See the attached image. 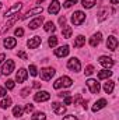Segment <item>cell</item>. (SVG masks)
Wrapping results in <instances>:
<instances>
[{
  "instance_id": "cell-36",
  "label": "cell",
  "mask_w": 119,
  "mask_h": 120,
  "mask_svg": "<svg viewBox=\"0 0 119 120\" xmlns=\"http://www.w3.org/2000/svg\"><path fill=\"white\" fill-rule=\"evenodd\" d=\"M76 3H77V0H67V1H64L63 6H64L66 8H69V7H71L73 4H76Z\"/></svg>"
},
{
  "instance_id": "cell-21",
  "label": "cell",
  "mask_w": 119,
  "mask_h": 120,
  "mask_svg": "<svg viewBox=\"0 0 119 120\" xmlns=\"http://www.w3.org/2000/svg\"><path fill=\"white\" fill-rule=\"evenodd\" d=\"M20 18H21V17H20V14H16V15H14V17H13V18H11V20H10V21H8L7 24H6V27L3 28V31H1V32L4 34L6 31H7L8 28H10V27H11V25H14V24H16V22H17V21H18Z\"/></svg>"
},
{
  "instance_id": "cell-42",
  "label": "cell",
  "mask_w": 119,
  "mask_h": 120,
  "mask_svg": "<svg viewBox=\"0 0 119 120\" xmlns=\"http://www.w3.org/2000/svg\"><path fill=\"white\" fill-rule=\"evenodd\" d=\"M59 24L62 25V27L66 25V17H59Z\"/></svg>"
},
{
  "instance_id": "cell-19",
  "label": "cell",
  "mask_w": 119,
  "mask_h": 120,
  "mask_svg": "<svg viewBox=\"0 0 119 120\" xmlns=\"http://www.w3.org/2000/svg\"><path fill=\"white\" fill-rule=\"evenodd\" d=\"M3 45H4L6 49H13L17 45V41H16V38H6L3 41Z\"/></svg>"
},
{
  "instance_id": "cell-49",
  "label": "cell",
  "mask_w": 119,
  "mask_h": 120,
  "mask_svg": "<svg viewBox=\"0 0 119 120\" xmlns=\"http://www.w3.org/2000/svg\"><path fill=\"white\" fill-rule=\"evenodd\" d=\"M42 1H44V0H38V3H42Z\"/></svg>"
},
{
  "instance_id": "cell-14",
  "label": "cell",
  "mask_w": 119,
  "mask_h": 120,
  "mask_svg": "<svg viewBox=\"0 0 119 120\" xmlns=\"http://www.w3.org/2000/svg\"><path fill=\"white\" fill-rule=\"evenodd\" d=\"M107 48H108L109 50H116V48H118V39H116L114 35L108 36V41H107Z\"/></svg>"
},
{
  "instance_id": "cell-3",
  "label": "cell",
  "mask_w": 119,
  "mask_h": 120,
  "mask_svg": "<svg viewBox=\"0 0 119 120\" xmlns=\"http://www.w3.org/2000/svg\"><path fill=\"white\" fill-rule=\"evenodd\" d=\"M55 68H52V67H45V68H42L41 70V78L44 80V81H49V80H52V77L55 75Z\"/></svg>"
},
{
  "instance_id": "cell-48",
  "label": "cell",
  "mask_w": 119,
  "mask_h": 120,
  "mask_svg": "<svg viewBox=\"0 0 119 120\" xmlns=\"http://www.w3.org/2000/svg\"><path fill=\"white\" fill-rule=\"evenodd\" d=\"M111 3H112V4H115V6H116V4H118V3H119V0H111Z\"/></svg>"
},
{
  "instance_id": "cell-43",
  "label": "cell",
  "mask_w": 119,
  "mask_h": 120,
  "mask_svg": "<svg viewBox=\"0 0 119 120\" xmlns=\"http://www.w3.org/2000/svg\"><path fill=\"white\" fill-rule=\"evenodd\" d=\"M63 120H77V117H76V116H73V115H69V116L63 117Z\"/></svg>"
},
{
  "instance_id": "cell-38",
  "label": "cell",
  "mask_w": 119,
  "mask_h": 120,
  "mask_svg": "<svg viewBox=\"0 0 119 120\" xmlns=\"http://www.w3.org/2000/svg\"><path fill=\"white\" fill-rule=\"evenodd\" d=\"M14 34H16V36H23L24 35V30L23 28H16V31H14Z\"/></svg>"
},
{
  "instance_id": "cell-13",
  "label": "cell",
  "mask_w": 119,
  "mask_h": 120,
  "mask_svg": "<svg viewBox=\"0 0 119 120\" xmlns=\"http://www.w3.org/2000/svg\"><path fill=\"white\" fill-rule=\"evenodd\" d=\"M101 39H102V34H101V32H97V34H94V35L90 38V45H91L92 48H95V46H98V45L101 43Z\"/></svg>"
},
{
  "instance_id": "cell-12",
  "label": "cell",
  "mask_w": 119,
  "mask_h": 120,
  "mask_svg": "<svg viewBox=\"0 0 119 120\" xmlns=\"http://www.w3.org/2000/svg\"><path fill=\"white\" fill-rule=\"evenodd\" d=\"M98 61H99V64L104 66L105 68H111V67L114 66V60L111 59V57H108V56H101V57L98 59Z\"/></svg>"
},
{
  "instance_id": "cell-1",
  "label": "cell",
  "mask_w": 119,
  "mask_h": 120,
  "mask_svg": "<svg viewBox=\"0 0 119 120\" xmlns=\"http://www.w3.org/2000/svg\"><path fill=\"white\" fill-rule=\"evenodd\" d=\"M71 84H73V80L70 77H67V75H63V77H60L59 80H56V82L53 84V88L55 90H59L62 87L69 88V87H71Z\"/></svg>"
},
{
  "instance_id": "cell-34",
  "label": "cell",
  "mask_w": 119,
  "mask_h": 120,
  "mask_svg": "<svg viewBox=\"0 0 119 120\" xmlns=\"http://www.w3.org/2000/svg\"><path fill=\"white\" fill-rule=\"evenodd\" d=\"M14 85H16V82H14L13 80H7V81H6V88H7V90H13Z\"/></svg>"
},
{
  "instance_id": "cell-29",
  "label": "cell",
  "mask_w": 119,
  "mask_h": 120,
  "mask_svg": "<svg viewBox=\"0 0 119 120\" xmlns=\"http://www.w3.org/2000/svg\"><path fill=\"white\" fill-rule=\"evenodd\" d=\"M45 31H46V32H55V31H56L55 24H53L52 21H48V22L45 24Z\"/></svg>"
},
{
  "instance_id": "cell-28",
  "label": "cell",
  "mask_w": 119,
  "mask_h": 120,
  "mask_svg": "<svg viewBox=\"0 0 119 120\" xmlns=\"http://www.w3.org/2000/svg\"><path fill=\"white\" fill-rule=\"evenodd\" d=\"M95 3H97V0H83L81 1V4H83L84 8H92Z\"/></svg>"
},
{
  "instance_id": "cell-23",
  "label": "cell",
  "mask_w": 119,
  "mask_h": 120,
  "mask_svg": "<svg viewBox=\"0 0 119 120\" xmlns=\"http://www.w3.org/2000/svg\"><path fill=\"white\" fill-rule=\"evenodd\" d=\"M114 88H115V82H114V81H107V82L104 84V91H105L107 94H112Z\"/></svg>"
},
{
  "instance_id": "cell-50",
  "label": "cell",
  "mask_w": 119,
  "mask_h": 120,
  "mask_svg": "<svg viewBox=\"0 0 119 120\" xmlns=\"http://www.w3.org/2000/svg\"><path fill=\"white\" fill-rule=\"evenodd\" d=\"M0 8H1V3H0Z\"/></svg>"
},
{
  "instance_id": "cell-41",
  "label": "cell",
  "mask_w": 119,
  "mask_h": 120,
  "mask_svg": "<svg viewBox=\"0 0 119 120\" xmlns=\"http://www.w3.org/2000/svg\"><path fill=\"white\" fill-rule=\"evenodd\" d=\"M28 94H30V88H24V90L21 91V96H23V98L28 96Z\"/></svg>"
},
{
  "instance_id": "cell-33",
  "label": "cell",
  "mask_w": 119,
  "mask_h": 120,
  "mask_svg": "<svg viewBox=\"0 0 119 120\" xmlns=\"http://www.w3.org/2000/svg\"><path fill=\"white\" fill-rule=\"evenodd\" d=\"M30 74L32 75V77H36V75H38V70H36V67H35L34 64L30 66Z\"/></svg>"
},
{
  "instance_id": "cell-26",
  "label": "cell",
  "mask_w": 119,
  "mask_h": 120,
  "mask_svg": "<svg viewBox=\"0 0 119 120\" xmlns=\"http://www.w3.org/2000/svg\"><path fill=\"white\" fill-rule=\"evenodd\" d=\"M23 113H24V109H23L20 105H18V106H14V109H13V116H14V117H21Z\"/></svg>"
},
{
  "instance_id": "cell-22",
  "label": "cell",
  "mask_w": 119,
  "mask_h": 120,
  "mask_svg": "<svg viewBox=\"0 0 119 120\" xmlns=\"http://www.w3.org/2000/svg\"><path fill=\"white\" fill-rule=\"evenodd\" d=\"M111 75H112V71H111V70H108V68H104V70H101V71L98 73V78H99V80L109 78Z\"/></svg>"
},
{
  "instance_id": "cell-39",
  "label": "cell",
  "mask_w": 119,
  "mask_h": 120,
  "mask_svg": "<svg viewBox=\"0 0 119 120\" xmlns=\"http://www.w3.org/2000/svg\"><path fill=\"white\" fill-rule=\"evenodd\" d=\"M24 110H25L27 113L32 112V110H34V105H31V103H27V105H25V108H24Z\"/></svg>"
},
{
  "instance_id": "cell-2",
  "label": "cell",
  "mask_w": 119,
  "mask_h": 120,
  "mask_svg": "<svg viewBox=\"0 0 119 120\" xmlns=\"http://www.w3.org/2000/svg\"><path fill=\"white\" fill-rule=\"evenodd\" d=\"M84 20H86V14L83 11H74L71 14V22L74 25H81L84 22Z\"/></svg>"
},
{
  "instance_id": "cell-17",
  "label": "cell",
  "mask_w": 119,
  "mask_h": 120,
  "mask_svg": "<svg viewBox=\"0 0 119 120\" xmlns=\"http://www.w3.org/2000/svg\"><path fill=\"white\" fill-rule=\"evenodd\" d=\"M52 110L56 113V115H63L66 112V106H63L62 103H58V102H53L52 103Z\"/></svg>"
},
{
  "instance_id": "cell-40",
  "label": "cell",
  "mask_w": 119,
  "mask_h": 120,
  "mask_svg": "<svg viewBox=\"0 0 119 120\" xmlns=\"http://www.w3.org/2000/svg\"><path fill=\"white\" fill-rule=\"evenodd\" d=\"M18 57H21V59H23V60H27V59H28L24 50H20V52H18Z\"/></svg>"
},
{
  "instance_id": "cell-18",
  "label": "cell",
  "mask_w": 119,
  "mask_h": 120,
  "mask_svg": "<svg viewBox=\"0 0 119 120\" xmlns=\"http://www.w3.org/2000/svg\"><path fill=\"white\" fill-rule=\"evenodd\" d=\"M42 24H44V18H42V17H36L35 20L31 21L28 27H30V30H36V28H39Z\"/></svg>"
},
{
  "instance_id": "cell-6",
  "label": "cell",
  "mask_w": 119,
  "mask_h": 120,
  "mask_svg": "<svg viewBox=\"0 0 119 120\" xmlns=\"http://www.w3.org/2000/svg\"><path fill=\"white\" fill-rule=\"evenodd\" d=\"M87 87H88V90L91 94H98L99 92V82H97V80H94V78H90L87 80Z\"/></svg>"
},
{
  "instance_id": "cell-11",
  "label": "cell",
  "mask_w": 119,
  "mask_h": 120,
  "mask_svg": "<svg viewBox=\"0 0 119 120\" xmlns=\"http://www.w3.org/2000/svg\"><path fill=\"white\" fill-rule=\"evenodd\" d=\"M69 52H70L69 46L64 45V46H60L58 49H55V56H56V57H64V56L69 55Z\"/></svg>"
},
{
  "instance_id": "cell-16",
  "label": "cell",
  "mask_w": 119,
  "mask_h": 120,
  "mask_svg": "<svg viewBox=\"0 0 119 120\" xmlns=\"http://www.w3.org/2000/svg\"><path fill=\"white\" fill-rule=\"evenodd\" d=\"M42 11H44L42 7H35V8L30 10V11H27V13L21 17V20H27V18H30V17H32V15H35V14H41Z\"/></svg>"
},
{
  "instance_id": "cell-7",
  "label": "cell",
  "mask_w": 119,
  "mask_h": 120,
  "mask_svg": "<svg viewBox=\"0 0 119 120\" xmlns=\"http://www.w3.org/2000/svg\"><path fill=\"white\" fill-rule=\"evenodd\" d=\"M13 70H14V61H13V60H7V61L3 64V67H1V73H3L4 75L11 74Z\"/></svg>"
},
{
  "instance_id": "cell-47",
  "label": "cell",
  "mask_w": 119,
  "mask_h": 120,
  "mask_svg": "<svg viewBox=\"0 0 119 120\" xmlns=\"http://www.w3.org/2000/svg\"><path fill=\"white\" fill-rule=\"evenodd\" d=\"M34 87H35V88H39V87H41V84H39V82H34Z\"/></svg>"
},
{
  "instance_id": "cell-24",
  "label": "cell",
  "mask_w": 119,
  "mask_h": 120,
  "mask_svg": "<svg viewBox=\"0 0 119 120\" xmlns=\"http://www.w3.org/2000/svg\"><path fill=\"white\" fill-rule=\"evenodd\" d=\"M84 43H86V38L83 35H79L76 38V41H74V48H81Z\"/></svg>"
},
{
  "instance_id": "cell-44",
  "label": "cell",
  "mask_w": 119,
  "mask_h": 120,
  "mask_svg": "<svg viewBox=\"0 0 119 120\" xmlns=\"http://www.w3.org/2000/svg\"><path fill=\"white\" fill-rule=\"evenodd\" d=\"M69 95H70V92H69V91H64V92L59 94V96H60V98H66V96H69Z\"/></svg>"
},
{
  "instance_id": "cell-37",
  "label": "cell",
  "mask_w": 119,
  "mask_h": 120,
  "mask_svg": "<svg viewBox=\"0 0 119 120\" xmlns=\"http://www.w3.org/2000/svg\"><path fill=\"white\" fill-rule=\"evenodd\" d=\"M73 103V98L69 95V96H66L64 98V102H63V105H71Z\"/></svg>"
},
{
  "instance_id": "cell-31",
  "label": "cell",
  "mask_w": 119,
  "mask_h": 120,
  "mask_svg": "<svg viewBox=\"0 0 119 120\" xmlns=\"http://www.w3.org/2000/svg\"><path fill=\"white\" fill-rule=\"evenodd\" d=\"M107 15H108V10H107V8L99 10V17H98V21H104V20L107 18Z\"/></svg>"
},
{
  "instance_id": "cell-45",
  "label": "cell",
  "mask_w": 119,
  "mask_h": 120,
  "mask_svg": "<svg viewBox=\"0 0 119 120\" xmlns=\"http://www.w3.org/2000/svg\"><path fill=\"white\" fill-rule=\"evenodd\" d=\"M6 94H7V91L4 90L3 87H0V96H6Z\"/></svg>"
},
{
  "instance_id": "cell-27",
  "label": "cell",
  "mask_w": 119,
  "mask_h": 120,
  "mask_svg": "<svg viewBox=\"0 0 119 120\" xmlns=\"http://www.w3.org/2000/svg\"><path fill=\"white\" fill-rule=\"evenodd\" d=\"M10 105H11V98H4L0 102V108L1 109H7V108H10Z\"/></svg>"
},
{
  "instance_id": "cell-25",
  "label": "cell",
  "mask_w": 119,
  "mask_h": 120,
  "mask_svg": "<svg viewBox=\"0 0 119 120\" xmlns=\"http://www.w3.org/2000/svg\"><path fill=\"white\" fill-rule=\"evenodd\" d=\"M71 34H73V30H71V27H63V30H62V35H63V38H66V39H69L70 36H71Z\"/></svg>"
},
{
  "instance_id": "cell-30",
  "label": "cell",
  "mask_w": 119,
  "mask_h": 120,
  "mask_svg": "<svg viewBox=\"0 0 119 120\" xmlns=\"http://www.w3.org/2000/svg\"><path fill=\"white\" fill-rule=\"evenodd\" d=\"M32 120H46V116L44 112H36L32 115Z\"/></svg>"
},
{
  "instance_id": "cell-32",
  "label": "cell",
  "mask_w": 119,
  "mask_h": 120,
  "mask_svg": "<svg viewBox=\"0 0 119 120\" xmlns=\"http://www.w3.org/2000/svg\"><path fill=\"white\" fill-rule=\"evenodd\" d=\"M48 45H49L51 48H55V46L58 45V38H56V36H51L49 41H48Z\"/></svg>"
},
{
  "instance_id": "cell-15",
  "label": "cell",
  "mask_w": 119,
  "mask_h": 120,
  "mask_svg": "<svg viewBox=\"0 0 119 120\" xmlns=\"http://www.w3.org/2000/svg\"><path fill=\"white\" fill-rule=\"evenodd\" d=\"M60 10V3L58 0H53L51 4H49V7H48V13L49 14H58Z\"/></svg>"
},
{
  "instance_id": "cell-5",
  "label": "cell",
  "mask_w": 119,
  "mask_h": 120,
  "mask_svg": "<svg viewBox=\"0 0 119 120\" xmlns=\"http://www.w3.org/2000/svg\"><path fill=\"white\" fill-rule=\"evenodd\" d=\"M67 67L71 70V71H74V73H77V71H80V68H81V64H80V60L76 59V57H71V59L67 61Z\"/></svg>"
},
{
  "instance_id": "cell-35",
  "label": "cell",
  "mask_w": 119,
  "mask_h": 120,
  "mask_svg": "<svg viewBox=\"0 0 119 120\" xmlns=\"http://www.w3.org/2000/svg\"><path fill=\"white\" fill-rule=\"evenodd\" d=\"M92 73H94V67H92V66H87L86 70H84V74H86V75H91Z\"/></svg>"
},
{
  "instance_id": "cell-10",
  "label": "cell",
  "mask_w": 119,
  "mask_h": 120,
  "mask_svg": "<svg viewBox=\"0 0 119 120\" xmlns=\"http://www.w3.org/2000/svg\"><path fill=\"white\" fill-rule=\"evenodd\" d=\"M27 77H28V71L25 70V68H20L18 71H17V74H16V81L20 84V82H24L25 80H27Z\"/></svg>"
},
{
  "instance_id": "cell-20",
  "label": "cell",
  "mask_w": 119,
  "mask_h": 120,
  "mask_svg": "<svg viewBox=\"0 0 119 120\" xmlns=\"http://www.w3.org/2000/svg\"><path fill=\"white\" fill-rule=\"evenodd\" d=\"M105 105H107V101H105V99H99V101H97V102L92 105L91 110H92V112H98V110H101L102 108H105Z\"/></svg>"
},
{
  "instance_id": "cell-4",
  "label": "cell",
  "mask_w": 119,
  "mask_h": 120,
  "mask_svg": "<svg viewBox=\"0 0 119 120\" xmlns=\"http://www.w3.org/2000/svg\"><path fill=\"white\" fill-rule=\"evenodd\" d=\"M49 98H51V94L48 91H38L34 96L35 102H46V101H49Z\"/></svg>"
},
{
  "instance_id": "cell-9",
  "label": "cell",
  "mask_w": 119,
  "mask_h": 120,
  "mask_svg": "<svg viewBox=\"0 0 119 120\" xmlns=\"http://www.w3.org/2000/svg\"><path fill=\"white\" fill-rule=\"evenodd\" d=\"M41 42H42V38H41V36H34V38H30V39H28L27 46H28L30 49H36V48L41 45Z\"/></svg>"
},
{
  "instance_id": "cell-8",
  "label": "cell",
  "mask_w": 119,
  "mask_h": 120,
  "mask_svg": "<svg viewBox=\"0 0 119 120\" xmlns=\"http://www.w3.org/2000/svg\"><path fill=\"white\" fill-rule=\"evenodd\" d=\"M21 7H23V4L21 3H17V4H14L13 7H10L6 13H4V15L8 18V17H11V15H16V14H18V11L21 10Z\"/></svg>"
},
{
  "instance_id": "cell-46",
  "label": "cell",
  "mask_w": 119,
  "mask_h": 120,
  "mask_svg": "<svg viewBox=\"0 0 119 120\" xmlns=\"http://www.w3.org/2000/svg\"><path fill=\"white\" fill-rule=\"evenodd\" d=\"M6 59V55H4V53H1V55H0V64H1V63H3V60Z\"/></svg>"
}]
</instances>
